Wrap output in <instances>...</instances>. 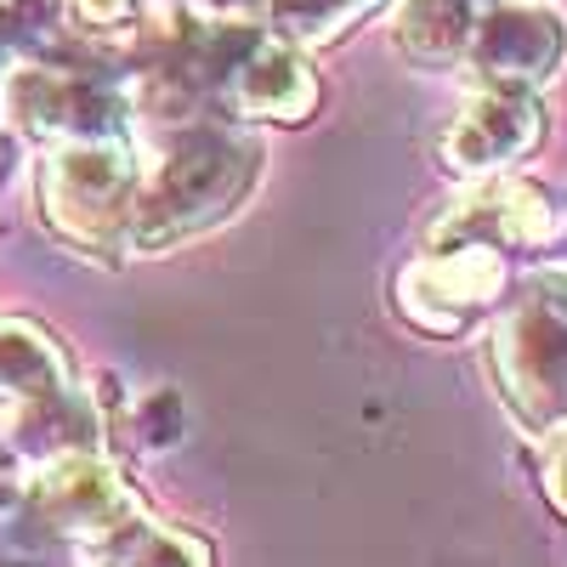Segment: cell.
I'll return each mask as SVG.
<instances>
[{
  "label": "cell",
  "instance_id": "6da1fadb",
  "mask_svg": "<svg viewBox=\"0 0 567 567\" xmlns=\"http://www.w3.org/2000/svg\"><path fill=\"white\" fill-rule=\"evenodd\" d=\"M567 245V199L545 182L483 176L432 221L425 245L398 272V307L425 336H465L488 318L523 261Z\"/></svg>",
  "mask_w": 567,
  "mask_h": 567
},
{
  "label": "cell",
  "instance_id": "7c38bea8",
  "mask_svg": "<svg viewBox=\"0 0 567 567\" xmlns=\"http://www.w3.org/2000/svg\"><path fill=\"white\" fill-rule=\"evenodd\" d=\"M52 23H58V0H0V63L45 52Z\"/></svg>",
  "mask_w": 567,
  "mask_h": 567
},
{
  "label": "cell",
  "instance_id": "9a60e30c",
  "mask_svg": "<svg viewBox=\"0 0 567 567\" xmlns=\"http://www.w3.org/2000/svg\"><path fill=\"white\" fill-rule=\"evenodd\" d=\"M0 176H7V142H0Z\"/></svg>",
  "mask_w": 567,
  "mask_h": 567
},
{
  "label": "cell",
  "instance_id": "277c9868",
  "mask_svg": "<svg viewBox=\"0 0 567 567\" xmlns=\"http://www.w3.org/2000/svg\"><path fill=\"white\" fill-rule=\"evenodd\" d=\"M488 369L523 432L567 425V267H528L511 284L494 307Z\"/></svg>",
  "mask_w": 567,
  "mask_h": 567
},
{
  "label": "cell",
  "instance_id": "30bf717a",
  "mask_svg": "<svg viewBox=\"0 0 567 567\" xmlns=\"http://www.w3.org/2000/svg\"><path fill=\"white\" fill-rule=\"evenodd\" d=\"M471 23H477V0H403L392 23V45L409 63L449 69V63H465Z\"/></svg>",
  "mask_w": 567,
  "mask_h": 567
},
{
  "label": "cell",
  "instance_id": "9c48e42d",
  "mask_svg": "<svg viewBox=\"0 0 567 567\" xmlns=\"http://www.w3.org/2000/svg\"><path fill=\"white\" fill-rule=\"evenodd\" d=\"M74 556L85 567H210V545L187 528H165L159 516L125 494L97 528H91Z\"/></svg>",
  "mask_w": 567,
  "mask_h": 567
},
{
  "label": "cell",
  "instance_id": "7a4b0ae2",
  "mask_svg": "<svg viewBox=\"0 0 567 567\" xmlns=\"http://www.w3.org/2000/svg\"><path fill=\"white\" fill-rule=\"evenodd\" d=\"M261 142L227 120L165 125L159 148L142 154L125 256H165L182 239H199L216 221L239 216L261 182Z\"/></svg>",
  "mask_w": 567,
  "mask_h": 567
},
{
  "label": "cell",
  "instance_id": "5b68a950",
  "mask_svg": "<svg viewBox=\"0 0 567 567\" xmlns=\"http://www.w3.org/2000/svg\"><path fill=\"white\" fill-rule=\"evenodd\" d=\"M125 69L85 52H40L0 80V114L40 148L63 142H125L136 136L131 91L120 85Z\"/></svg>",
  "mask_w": 567,
  "mask_h": 567
},
{
  "label": "cell",
  "instance_id": "52a82bcc",
  "mask_svg": "<svg viewBox=\"0 0 567 567\" xmlns=\"http://www.w3.org/2000/svg\"><path fill=\"white\" fill-rule=\"evenodd\" d=\"M545 136V109L534 91L523 85H477V97H471L454 125L443 131V165L454 176H499L505 165L528 159Z\"/></svg>",
  "mask_w": 567,
  "mask_h": 567
},
{
  "label": "cell",
  "instance_id": "8fae6325",
  "mask_svg": "<svg viewBox=\"0 0 567 567\" xmlns=\"http://www.w3.org/2000/svg\"><path fill=\"white\" fill-rule=\"evenodd\" d=\"M272 34L290 40H336L341 29H352L358 18H369L386 0H261Z\"/></svg>",
  "mask_w": 567,
  "mask_h": 567
},
{
  "label": "cell",
  "instance_id": "2e32d148",
  "mask_svg": "<svg viewBox=\"0 0 567 567\" xmlns=\"http://www.w3.org/2000/svg\"><path fill=\"white\" fill-rule=\"evenodd\" d=\"M0 465H7V460H0ZM0 477H7V471H0Z\"/></svg>",
  "mask_w": 567,
  "mask_h": 567
},
{
  "label": "cell",
  "instance_id": "ba28073f",
  "mask_svg": "<svg viewBox=\"0 0 567 567\" xmlns=\"http://www.w3.org/2000/svg\"><path fill=\"white\" fill-rule=\"evenodd\" d=\"M561 52H567L561 18L550 7H534V0H488L465 40V63L483 85H523V91L550 80Z\"/></svg>",
  "mask_w": 567,
  "mask_h": 567
},
{
  "label": "cell",
  "instance_id": "8992f818",
  "mask_svg": "<svg viewBox=\"0 0 567 567\" xmlns=\"http://www.w3.org/2000/svg\"><path fill=\"white\" fill-rule=\"evenodd\" d=\"M136 176H142V142H63L45 148L34 171V199L40 221L52 239L69 250L120 267L125 261V227L136 205Z\"/></svg>",
  "mask_w": 567,
  "mask_h": 567
},
{
  "label": "cell",
  "instance_id": "4fadbf2b",
  "mask_svg": "<svg viewBox=\"0 0 567 567\" xmlns=\"http://www.w3.org/2000/svg\"><path fill=\"white\" fill-rule=\"evenodd\" d=\"M69 18L91 40H120V34H142L148 7L142 0H69Z\"/></svg>",
  "mask_w": 567,
  "mask_h": 567
},
{
  "label": "cell",
  "instance_id": "3957f363",
  "mask_svg": "<svg viewBox=\"0 0 567 567\" xmlns=\"http://www.w3.org/2000/svg\"><path fill=\"white\" fill-rule=\"evenodd\" d=\"M0 443L29 465L97 454V403L52 329L0 318Z\"/></svg>",
  "mask_w": 567,
  "mask_h": 567
},
{
  "label": "cell",
  "instance_id": "5bb4252c",
  "mask_svg": "<svg viewBox=\"0 0 567 567\" xmlns=\"http://www.w3.org/2000/svg\"><path fill=\"white\" fill-rule=\"evenodd\" d=\"M545 494L567 516V425H556V432L545 437Z\"/></svg>",
  "mask_w": 567,
  "mask_h": 567
}]
</instances>
